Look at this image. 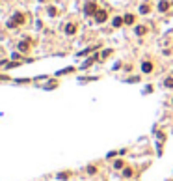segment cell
<instances>
[{"mask_svg": "<svg viewBox=\"0 0 173 181\" xmlns=\"http://www.w3.org/2000/svg\"><path fill=\"white\" fill-rule=\"evenodd\" d=\"M63 30H65L67 36H75V34H77V25H75V22H67Z\"/></svg>", "mask_w": 173, "mask_h": 181, "instance_id": "cell-5", "label": "cell"}, {"mask_svg": "<svg viewBox=\"0 0 173 181\" xmlns=\"http://www.w3.org/2000/svg\"><path fill=\"white\" fill-rule=\"evenodd\" d=\"M134 32H136V36H145V34H147V28L140 25V26H136V28H134Z\"/></svg>", "mask_w": 173, "mask_h": 181, "instance_id": "cell-9", "label": "cell"}, {"mask_svg": "<svg viewBox=\"0 0 173 181\" xmlns=\"http://www.w3.org/2000/svg\"><path fill=\"white\" fill-rule=\"evenodd\" d=\"M112 25H114L115 28H119L121 25H125V19H123V17H115V19H114V22H112Z\"/></svg>", "mask_w": 173, "mask_h": 181, "instance_id": "cell-10", "label": "cell"}, {"mask_svg": "<svg viewBox=\"0 0 173 181\" xmlns=\"http://www.w3.org/2000/svg\"><path fill=\"white\" fill-rule=\"evenodd\" d=\"M95 172H97L95 166H88V174H95Z\"/></svg>", "mask_w": 173, "mask_h": 181, "instance_id": "cell-17", "label": "cell"}, {"mask_svg": "<svg viewBox=\"0 0 173 181\" xmlns=\"http://www.w3.org/2000/svg\"><path fill=\"white\" fill-rule=\"evenodd\" d=\"M141 71H143V73H151V71H153V64L147 62V60L141 62Z\"/></svg>", "mask_w": 173, "mask_h": 181, "instance_id": "cell-7", "label": "cell"}, {"mask_svg": "<svg viewBox=\"0 0 173 181\" xmlns=\"http://www.w3.org/2000/svg\"><path fill=\"white\" fill-rule=\"evenodd\" d=\"M164 86H166V88H173V77H167V79L164 80Z\"/></svg>", "mask_w": 173, "mask_h": 181, "instance_id": "cell-13", "label": "cell"}, {"mask_svg": "<svg viewBox=\"0 0 173 181\" xmlns=\"http://www.w3.org/2000/svg\"><path fill=\"white\" fill-rule=\"evenodd\" d=\"M149 11H151V6H149V4H141V6H140V13L145 15V13H149Z\"/></svg>", "mask_w": 173, "mask_h": 181, "instance_id": "cell-11", "label": "cell"}, {"mask_svg": "<svg viewBox=\"0 0 173 181\" xmlns=\"http://www.w3.org/2000/svg\"><path fill=\"white\" fill-rule=\"evenodd\" d=\"M123 166H125V163H123V161H121V159H117V161H115V163H114V168H115V170H121V168H123Z\"/></svg>", "mask_w": 173, "mask_h": 181, "instance_id": "cell-12", "label": "cell"}, {"mask_svg": "<svg viewBox=\"0 0 173 181\" xmlns=\"http://www.w3.org/2000/svg\"><path fill=\"white\" fill-rule=\"evenodd\" d=\"M123 19H125V25H134V21H136V17H134L132 13H127Z\"/></svg>", "mask_w": 173, "mask_h": 181, "instance_id": "cell-8", "label": "cell"}, {"mask_svg": "<svg viewBox=\"0 0 173 181\" xmlns=\"http://www.w3.org/2000/svg\"><path fill=\"white\" fill-rule=\"evenodd\" d=\"M84 13H86L88 17H95V13H97V4H95V2H86Z\"/></svg>", "mask_w": 173, "mask_h": 181, "instance_id": "cell-2", "label": "cell"}, {"mask_svg": "<svg viewBox=\"0 0 173 181\" xmlns=\"http://www.w3.org/2000/svg\"><path fill=\"white\" fill-rule=\"evenodd\" d=\"M48 15H51V17H54V15H56V8H52V6L48 8Z\"/></svg>", "mask_w": 173, "mask_h": 181, "instance_id": "cell-16", "label": "cell"}, {"mask_svg": "<svg viewBox=\"0 0 173 181\" xmlns=\"http://www.w3.org/2000/svg\"><path fill=\"white\" fill-rule=\"evenodd\" d=\"M169 6H171V4H169V0H160V2H158V11L164 13V11L169 10Z\"/></svg>", "mask_w": 173, "mask_h": 181, "instance_id": "cell-6", "label": "cell"}, {"mask_svg": "<svg viewBox=\"0 0 173 181\" xmlns=\"http://www.w3.org/2000/svg\"><path fill=\"white\" fill-rule=\"evenodd\" d=\"M22 22H24V15H22V13H15V15H13V19H9V21H8V26H9V28H13V26L22 25Z\"/></svg>", "mask_w": 173, "mask_h": 181, "instance_id": "cell-1", "label": "cell"}, {"mask_svg": "<svg viewBox=\"0 0 173 181\" xmlns=\"http://www.w3.org/2000/svg\"><path fill=\"white\" fill-rule=\"evenodd\" d=\"M69 175H71L69 172H62V174H58V177H60V179H69Z\"/></svg>", "mask_w": 173, "mask_h": 181, "instance_id": "cell-15", "label": "cell"}, {"mask_svg": "<svg viewBox=\"0 0 173 181\" xmlns=\"http://www.w3.org/2000/svg\"><path fill=\"white\" fill-rule=\"evenodd\" d=\"M123 175H125V177H130V175H132V168H125V170H123Z\"/></svg>", "mask_w": 173, "mask_h": 181, "instance_id": "cell-14", "label": "cell"}, {"mask_svg": "<svg viewBox=\"0 0 173 181\" xmlns=\"http://www.w3.org/2000/svg\"><path fill=\"white\" fill-rule=\"evenodd\" d=\"M17 47H19V51H21V52H28V51L32 49V41L24 39V41H21V43L17 45Z\"/></svg>", "mask_w": 173, "mask_h": 181, "instance_id": "cell-4", "label": "cell"}, {"mask_svg": "<svg viewBox=\"0 0 173 181\" xmlns=\"http://www.w3.org/2000/svg\"><path fill=\"white\" fill-rule=\"evenodd\" d=\"M106 19H108V13H106L104 10H97V13H95V21L99 22V25L106 22Z\"/></svg>", "mask_w": 173, "mask_h": 181, "instance_id": "cell-3", "label": "cell"}]
</instances>
